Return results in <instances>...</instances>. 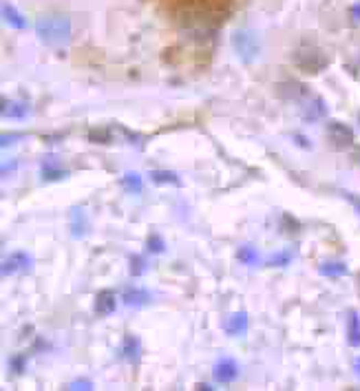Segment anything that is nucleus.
<instances>
[{"instance_id": "obj_30", "label": "nucleus", "mask_w": 360, "mask_h": 391, "mask_svg": "<svg viewBox=\"0 0 360 391\" xmlns=\"http://www.w3.org/2000/svg\"><path fill=\"white\" fill-rule=\"evenodd\" d=\"M20 137H25V133H3V139H0V144H3V148H7L9 144H16Z\"/></svg>"}, {"instance_id": "obj_9", "label": "nucleus", "mask_w": 360, "mask_h": 391, "mask_svg": "<svg viewBox=\"0 0 360 391\" xmlns=\"http://www.w3.org/2000/svg\"><path fill=\"white\" fill-rule=\"evenodd\" d=\"M119 356H122L126 363H131L133 367L139 365V358H142V340H139L135 334H126L124 340H122Z\"/></svg>"}, {"instance_id": "obj_17", "label": "nucleus", "mask_w": 360, "mask_h": 391, "mask_svg": "<svg viewBox=\"0 0 360 391\" xmlns=\"http://www.w3.org/2000/svg\"><path fill=\"white\" fill-rule=\"evenodd\" d=\"M3 18H5V23H7L9 27L18 29V32H25V29H27V20H25V16L20 14L14 5L3 3Z\"/></svg>"}, {"instance_id": "obj_6", "label": "nucleus", "mask_w": 360, "mask_h": 391, "mask_svg": "<svg viewBox=\"0 0 360 391\" xmlns=\"http://www.w3.org/2000/svg\"><path fill=\"white\" fill-rule=\"evenodd\" d=\"M213 378L219 385H230L239 378V363L235 358H219L213 367Z\"/></svg>"}, {"instance_id": "obj_13", "label": "nucleus", "mask_w": 360, "mask_h": 391, "mask_svg": "<svg viewBox=\"0 0 360 391\" xmlns=\"http://www.w3.org/2000/svg\"><path fill=\"white\" fill-rule=\"evenodd\" d=\"M224 332L228 336H243L248 332V312H235L224 320Z\"/></svg>"}, {"instance_id": "obj_26", "label": "nucleus", "mask_w": 360, "mask_h": 391, "mask_svg": "<svg viewBox=\"0 0 360 391\" xmlns=\"http://www.w3.org/2000/svg\"><path fill=\"white\" fill-rule=\"evenodd\" d=\"M67 389L71 391H91L93 389V380L91 378H75L67 385Z\"/></svg>"}, {"instance_id": "obj_4", "label": "nucleus", "mask_w": 360, "mask_h": 391, "mask_svg": "<svg viewBox=\"0 0 360 391\" xmlns=\"http://www.w3.org/2000/svg\"><path fill=\"white\" fill-rule=\"evenodd\" d=\"M230 43H232L239 62L243 64H252L261 56V40H259L252 29H237L232 38H230Z\"/></svg>"}, {"instance_id": "obj_12", "label": "nucleus", "mask_w": 360, "mask_h": 391, "mask_svg": "<svg viewBox=\"0 0 360 391\" xmlns=\"http://www.w3.org/2000/svg\"><path fill=\"white\" fill-rule=\"evenodd\" d=\"M40 177H43V182H62L69 177V170L60 166L53 157H49L40 166Z\"/></svg>"}, {"instance_id": "obj_36", "label": "nucleus", "mask_w": 360, "mask_h": 391, "mask_svg": "<svg viewBox=\"0 0 360 391\" xmlns=\"http://www.w3.org/2000/svg\"><path fill=\"white\" fill-rule=\"evenodd\" d=\"M356 159H358V164H360V146H358V150H356Z\"/></svg>"}, {"instance_id": "obj_18", "label": "nucleus", "mask_w": 360, "mask_h": 391, "mask_svg": "<svg viewBox=\"0 0 360 391\" xmlns=\"http://www.w3.org/2000/svg\"><path fill=\"white\" fill-rule=\"evenodd\" d=\"M235 257H237L239 263H243V265H256L259 261H261V254H259V250H256L254 246H250V244H245V246L239 248Z\"/></svg>"}, {"instance_id": "obj_24", "label": "nucleus", "mask_w": 360, "mask_h": 391, "mask_svg": "<svg viewBox=\"0 0 360 391\" xmlns=\"http://www.w3.org/2000/svg\"><path fill=\"white\" fill-rule=\"evenodd\" d=\"M131 263H128V272H131V276H142L146 272V259L144 257H139V254H133L131 259Z\"/></svg>"}, {"instance_id": "obj_10", "label": "nucleus", "mask_w": 360, "mask_h": 391, "mask_svg": "<svg viewBox=\"0 0 360 391\" xmlns=\"http://www.w3.org/2000/svg\"><path fill=\"white\" fill-rule=\"evenodd\" d=\"M122 303L128 305V307H146V305H151L153 303V294L148 292V289L144 287H128L124 289V294H122Z\"/></svg>"}, {"instance_id": "obj_34", "label": "nucleus", "mask_w": 360, "mask_h": 391, "mask_svg": "<svg viewBox=\"0 0 360 391\" xmlns=\"http://www.w3.org/2000/svg\"><path fill=\"white\" fill-rule=\"evenodd\" d=\"M197 389H199V391H206V389H208V391H213L215 387H213V385H206V383H199Z\"/></svg>"}, {"instance_id": "obj_33", "label": "nucleus", "mask_w": 360, "mask_h": 391, "mask_svg": "<svg viewBox=\"0 0 360 391\" xmlns=\"http://www.w3.org/2000/svg\"><path fill=\"white\" fill-rule=\"evenodd\" d=\"M352 369H354V374L360 378V356H358V358H354V365H352Z\"/></svg>"}, {"instance_id": "obj_32", "label": "nucleus", "mask_w": 360, "mask_h": 391, "mask_svg": "<svg viewBox=\"0 0 360 391\" xmlns=\"http://www.w3.org/2000/svg\"><path fill=\"white\" fill-rule=\"evenodd\" d=\"M16 162H7L5 166H3V177H9V173H12V170H16Z\"/></svg>"}, {"instance_id": "obj_28", "label": "nucleus", "mask_w": 360, "mask_h": 391, "mask_svg": "<svg viewBox=\"0 0 360 391\" xmlns=\"http://www.w3.org/2000/svg\"><path fill=\"white\" fill-rule=\"evenodd\" d=\"M230 3H232V0H206V5L213 9V12H224V9L230 7Z\"/></svg>"}, {"instance_id": "obj_5", "label": "nucleus", "mask_w": 360, "mask_h": 391, "mask_svg": "<svg viewBox=\"0 0 360 391\" xmlns=\"http://www.w3.org/2000/svg\"><path fill=\"white\" fill-rule=\"evenodd\" d=\"M34 270V257L23 250H16V252L7 254L3 259V276H20L27 274Z\"/></svg>"}, {"instance_id": "obj_3", "label": "nucleus", "mask_w": 360, "mask_h": 391, "mask_svg": "<svg viewBox=\"0 0 360 391\" xmlns=\"http://www.w3.org/2000/svg\"><path fill=\"white\" fill-rule=\"evenodd\" d=\"M292 60H294V64L307 75H318L329 67L327 54L323 51V49L314 47V45H301L294 51Z\"/></svg>"}, {"instance_id": "obj_19", "label": "nucleus", "mask_w": 360, "mask_h": 391, "mask_svg": "<svg viewBox=\"0 0 360 391\" xmlns=\"http://www.w3.org/2000/svg\"><path fill=\"white\" fill-rule=\"evenodd\" d=\"M119 184H122V188L128 190L131 195H139V193H142V188H144L142 175H137V173H126L122 179H119Z\"/></svg>"}, {"instance_id": "obj_25", "label": "nucleus", "mask_w": 360, "mask_h": 391, "mask_svg": "<svg viewBox=\"0 0 360 391\" xmlns=\"http://www.w3.org/2000/svg\"><path fill=\"white\" fill-rule=\"evenodd\" d=\"M27 360L29 356L27 354H14L12 358H9V369H12V374H23L27 369Z\"/></svg>"}, {"instance_id": "obj_14", "label": "nucleus", "mask_w": 360, "mask_h": 391, "mask_svg": "<svg viewBox=\"0 0 360 391\" xmlns=\"http://www.w3.org/2000/svg\"><path fill=\"white\" fill-rule=\"evenodd\" d=\"M318 274L325 276V279H343L349 274V268L343 261H325V263L318 265Z\"/></svg>"}, {"instance_id": "obj_16", "label": "nucleus", "mask_w": 360, "mask_h": 391, "mask_svg": "<svg viewBox=\"0 0 360 391\" xmlns=\"http://www.w3.org/2000/svg\"><path fill=\"white\" fill-rule=\"evenodd\" d=\"M151 182L155 186H182V179L177 177L175 170H164V168H159V170H151Z\"/></svg>"}, {"instance_id": "obj_1", "label": "nucleus", "mask_w": 360, "mask_h": 391, "mask_svg": "<svg viewBox=\"0 0 360 391\" xmlns=\"http://www.w3.org/2000/svg\"><path fill=\"white\" fill-rule=\"evenodd\" d=\"M278 95L289 99V102H294L298 106V113L305 119L307 124H314L318 119H325L327 117V104L321 95L312 93L305 84L301 82H294V80H289V82H283L278 84Z\"/></svg>"}, {"instance_id": "obj_8", "label": "nucleus", "mask_w": 360, "mask_h": 391, "mask_svg": "<svg viewBox=\"0 0 360 391\" xmlns=\"http://www.w3.org/2000/svg\"><path fill=\"white\" fill-rule=\"evenodd\" d=\"M93 309L97 316H111L117 309V294L113 289H99L93 300Z\"/></svg>"}, {"instance_id": "obj_22", "label": "nucleus", "mask_w": 360, "mask_h": 391, "mask_svg": "<svg viewBox=\"0 0 360 391\" xmlns=\"http://www.w3.org/2000/svg\"><path fill=\"white\" fill-rule=\"evenodd\" d=\"M111 130L108 128H102V126H95L88 130V142L93 144H111Z\"/></svg>"}, {"instance_id": "obj_21", "label": "nucleus", "mask_w": 360, "mask_h": 391, "mask_svg": "<svg viewBox=\"0 0 360 391\" xmlns=\"http://www.w3.org/2000/svg\"><path fill=\"white\" fill-rule=\"evenodd\" d=\"M146 252L151 254H164L166 252V241L162 239V235L157 233H151L146 239Z\"/></svg>"}, {"instance_id": "obj_7", "label": "nucleus", "mask_w": 360, "mask_h": 391, "mask_svg": "<svg viewBox=\"0 0 360 391\" xmlns=\"http://www.w3.org/2000/svg\"><path fill=\"white\" fill-rule=\"evenodd\" d=\"M327 135H329V142L336 148H347L354 144V130L347 124L338 122V119H332V122L327 124Z\"/></svg>"}, {"instance_id": "obj_2", "label": "nucleus", "mask_w": 360, "mask_h": 391, "mask_svg": "<svg viewBox=\"0 0 360 391\" xmlns=\"http://www.w3.org/2000/svg\"><path fill=\"white\" fill-rule=\"evenodd\" d=\"M36 36L49 47H62L71 40V18L64 14H49L36 20Z\"/></svg>"}, {"instance_id": "obj_29", "label": "nucleus", "mask_w": 360, "mask_h": 391, "mask_svg": "<svg viewBox=\"0 0 360 391\" xmlns=\"http://www.w3.org/2000/svg\"><path fill=\"white\" fill-rule=\"evenodd\" d=\"M341 195L347 199L349 204L354 206V210H356V213L360 215V197H358V195H354V193H349V190H341Z\"/></svg>"}, {"instance_id": "obj_11", "label": "nucleus", "mask_w": 360, "mask_h": 391, "mask_svg": "<svg viewBox=\"0 0 360 391\" xmlns=\"http://www.w3.org/2000/svg\"><path fill=\"white\" fill-rule=\"evenodd\" d=\"M0 113H3V117H7V119H25V117H29V104L18 102V99L3 97L0 99Z\"/></svg>"}, {"instance_id": "obj_20", "label": "nucleus", "mask_w": 360, "mask_h": 391, "mask_svg": "<svg viewBox=\"0 0 360 391\" xmlns=\"http://www.w3.org/2000/svg\"><path fill=\"white\" fill-rule=\"evenodd\" d=\"M294 261V250H281V252H276L267 259V265L269 268H285Z\"/></svg>"}, {"instance_id": "obj_35", "label": "nucleus", "mask_w": 360, "mask_h": 391, "mask_svg": "<svg viewBox=\"0 0 360 391\" xmlns=\"http://www.w3.org/2000/svg\"><path fill=\"white\" fill-rule=\"evenodd\" d=\"M352 16H354V18H358V20H360V3H358V5H354V7H352Z\"/></svg>"}, {"instance_id": "obj_31", "label": "nucleus", "mask_w": 360, "mask_h": 391, "mask_svg": "<svg viewBox=\"0 0 360 391\" xmlns=\"http://www.w3.org/2000/svg\"><path fill=\"white\" fill-rule=\"evenodd\" d=\"M119 130H122V133L128 137V142H131L133 146H137V144H142V137H139V135H135L133 133V130H128L126 126H119Z\"/></svg>"}, {"instance_id": "obj_23", "label": "nucleus", "mask_w": 360, "mask_h": 391, "mask_svg": "<svg viewBox=\"0 0 360 391\" xmlns=\"http://www.w3.org/2000/svg\"><path fill=\"white\" fill-rule=\"evenodd\" d=\"M71 233H73V237H82L86 233V219L82 213H80V208H73V213H71Z\"/></svg>"}, {"instance_id": "obj_15", "label": "nucleus", "mask_w": 360, "mask_h": 391, "mask_svg": "<svg viewBox=\"0 0 360 391\" xmlns=\"http://www.w3.org/2000/svg\"><path fill=\"white\" fill-rule=\"evenodd\" d=\"M347 343L349 347H360V314L356 309L347 312Z\"/></svg>"}, {"instance_id": "obj_27", "label": "nucleus", "mask_w": 360, "mask_h": 391, "mask_svg": "<svg viewBox=\"0 0 360 391\" xmlns=\"http://www.w3.org/2000/svg\"><path fill=\"white\" fill-rule=\"evenodd\" d=\"M281 222H283V224H287V226H285V230H287V233H292V235H294V233H298V228H301V224H298L296 219H294L292 215H287V213H283V215H281Z\"/></svg>"}]
</instances>
